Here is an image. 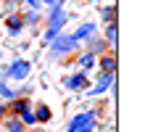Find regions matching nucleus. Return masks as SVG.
Segmentation results:
<instances>
[{
  "mask_svg": "<svg viewBox=\"0 0 153 132\" xmlns=\"http://www.w3.org/2000/svg\"><path fill=\"white\" fill-rule=\"evenodd\" d=\"M32 11H40V8H45V5H56V0H29Z\"/></svg>",
  "mask_w": 153,
  "mask_h": 132,
  "instance_id": "dca6fc26",
  "label": "nucleus"
},
{
  "mask_svg": "<svg viewBox=\"0 0 153 132\" xmlns=\"http://www.w3.org/2000/svg\"><path fill=\"white\" fill-rule=\"evenodd\" d=\"M32 114H34V122H40V124H45V122H50V116H53V111L48 108L45 103H37V108H34Z\"/></svg>",
  "mask_w": 153,
  "mask_h": 132,
  "instance_id": "0eeeda50",
  "label": "nucleus"
},
{
  "mask_svg": "<svg viewBox=\"0 0 153 132\" xmlns=\"http://www.w3.org/2000/svg\"><path fill=\"white\" fill-rule=\"evenodd\" d=\"M98 66H100V72L106 74H116V56L111 53V56H100V61H95Z\"/></svg>",
  "mask_w": 153,
  "mask_h": 132,
  "instance_id": "39448f33",
  "label": "nucleus"
},
{
  "mask_svg": "<svg viewBox=\"0 0 153 132\" xmlns=\"http://www.w3.org/2000/svg\"><path fill=\"white\" fill-rule=\"evenodd\" d=\"M21 19H24V24H37L40 21V11H29V13L21 16Z\"/></svg>",
  "mask_w": 153,
  "mask_h": 132,
  "instance_id": "f3484780",
  "label": "nucleus"
},
{
  "mask_svg": "<svg viewBox=\"0 0 153 132\" xmlns=\"http://www.w3.org/2000/svg\"><path fill=\"white\" fill-rule=\"evenodd\" d=\"M114 85V74H106V72H100V77H98V82L92 85V87H87L92 92V95H100V92H106L108 87Z\"/></svg>",
  "mask_w": 153,
  "mask_h": 132,
  "instance_id": "20e7f679",
  "label": "nucleus"
},
{
  "mask_svg": "<svg viewBox=\"0 0 153 132\" xmlns=\"http://www.w3.org/2000/svg\"><path fill=\"white\" fill-rule=\"evenodd\" d=\"M76 45L79 43H76L71 34H63V37H58V40L53 43V53H71Z\"/></svg>",
  "mask_w": 153,
  "mask_h": 132,
  "instance_id": "f03ea898",
  "label": "nucleus"
},
{
  "mask_svg": "<svg viewBox=\"0 0 153 132\" xmlns=\"http://www.w3.org/2000/svg\"><path fill=\"white\" fill-rule=\"evenodd\" d=\"M8 124V132H24V124H21V119L16 116V119H11V122H5Z\"/></svg>",
  "mask_w": 153,
  "mask_h": 132,
  "instance_id": "2eb2a0df",
  "label": "nucleus"
},
{
  "mask_svg": "<svg viewBox=\"0 0 153 132\" xmlns=\"http://www.w3.org/2000/svg\"><path fill=\"white\" fill-rule=\"evenodd\" d=\"M3 116H5V106H0V122H3Z\"/></svg>",
  "mask_w": 153,
  "mask_h": 132,
  "instance_id": "4be33fe9",
  "label": "nucleus"
},
{
  "mask_svg": "<svg viewBox=\"0 0 153 132\" xmlns=\"http://www.w3.org/2000/svg\"><path fill=\"white\" fill-rule=\"evenodd\" d=\"M100 16H103V21L114 24V21H116V8H114V5H108V8H100Z\"/></svg>",
  "mask_w": 153,
  "mask_h": 132,
  "instance_id": "ddd939ff",
  "label": "nucleus"
},
{
  "mask_svg": "<svg viewBox=\"0 0 153 132\" xmlns=\"http://www.w3.org/2000/svg\"><path fill=\"white\" fill-rule=\"evenodd\" d=\"M48 24H50L53 29H61L63 24H66V16H63L61 5H53V13H50V19H48Z\"/></svg>",
  "mask_w": 153,
  "mask_h": 132,
  "instance_id": "423d86ee",
  "label": "nucleus"
},
{
  "mask_svg": "<svg viewBox=\"0 0 153 132\" xmlns=\"http://www.w3.org/2000/svg\"><path fill=\"white\" fill-rule=\"evenodd\" d=\"M90 34H95V24H82V27H79V29H76L74 34H71V37H74L76 43H85V40H87Z\"/></svg>",
  "mask_w": 153,
  "mask_h": 132,
  "instance_id": "1a4fd4ad",
  "label": "nucleus"
},
{
  "mask_svg": "<svg viewBox=\"0 0 153 132\" xmlns=\"http://www.w3.org/2000/svg\"><path fill=\"white\" fill-rule=\"evenodd\" d=\"M19 119H21V124H34V114H32L29 108H27V111H21Z\"/></svg>",
  "mask_w": 153,
  "mask_h": 132,
  "instance_id": "a211bd4d",
  "label": "nucleus"
},
{
  "mask_svg": "<svg viewBox=\"0 0 153 132\" xmlns=\"http://www.w3.org/2000/svg\"><path fill=\"white\" fill-rule=\"evenodd\" d=\"M95 61H98V56H92V53H85V56L79 58V66H82V72L92 69V66H95Z\"/></svg>",
  "mask_w": 153,
  "mask_h": 132,
  "instance_id": "f8f14e48",
  "label": "nucleus"
},
{
  "mask_svg": "<svg viewBox=\"0 0 153 132\" xmlns=\"http://www.w3.org/2000/svg\"><path fill=\"white\" fill-rule=\"evenodd\" d=\"M90 40H92V43L87 45V48H90V53H92V56L103 53V48H106V40H100V37H92V34H90Z\"/></svg>",
  "mask_w": 153,
  "mask_h": 132,
  "instance_id": "9b49d317",
  "label": "nucleus"
},
{
  "mask_svg": "<svg viewBox=\"0 0 153 132\" xmlns=\"http://www.w3.org/2000/svg\"><path fill=\"white\" fill-rule=\"evenodd\" d=\"M29 61H13L11 66H8V77L16 79V82H21V79H27V74H29Z\"/></svg>",
  "mask_w": 153,
  "mask_h": 132,
  "instance_id": "f257e3e1",
  "label": "nucleus"
},
{
  "mask_svg": "<svg viewBox=\"0 0 153 132\" xmlns=\"http://www.w3.org/2000/svg\"><path fill=\"white\" fill-rule=\"evenodd\" d=\"M16 3H21V0H11V5H16Z\"/></svg>",
  "mask_w": 153,
  "mask_h": 132,
  "instance_id": "5701e85b",
  "label": "nucleus"
},
{
  "mask_svg": "<svg viewBox=\"0 0 153 132\" xmlns=\"http://www.w3.org/2000/svg\"><path fill=\"white\" fill-rule=\"evenodd\" d=\"M92 124H85V127H76V130H66V132H90Z\"/></svg>",
  "mask_w": 153,
  "mask_h": 132,
  "instance_id": "412c9836",
  "label": "nucleus"
},
{
  "mask_svg": "<svg viewBox=\"0 0 153 132\" xmlns=\"http://www.w3.org/2000/svg\"><path fill=\"white\" fill-rule=\"evenodd\" d=\"M58 34V29H53V27H48V32H45V43H53V37Z\"/></svg>",
  "mask_w": 153,
  "mask_h": 132,
  "instance_id": "aec40b11",
  "label": "nucleus"
},
{
  "mask_svg": "<svg viewBox=\"0 0 153 132\" xmlns=\"http://www.w3.org/2000/svg\"><path fill=\"white\" fill-rule=\"evenodd\" d=\"M29 106H32V101H27V98H13V103H11V111L19 116V114H21V111H27Z\"/></svg>",
  "mask_w": 153,
  "mask_h": 132,
  "instance_id": "9d476101",
  "label": "nucleus"
},
{
  "mask_svg": "<svg viewBox=\"0 0 153 132\" xmlns=\"http://www.w3.org/2000/svg\"><path fill=\"white\" fill-rule=\"evenodd\" d=\"M106 45H116V21L114 24H108V29H106Z\"/></svg>",
  "mask_w": 153,
  "mask_h": 132,
  "instance_id": "4468645a",
  "label": "nucleus"
},
{
  "mask_svg": "<svg viewBox=\"0 0 153 132\" xmlns=\"http://www.w3.org/2000/svg\"><path fill=\"white\" fill-rule=\"evenodd\" d=\"M63 85H66L69 90H87V87H90V82H87V74H85V72L74 74V77H66V79H63Z\"/></svg>",
  "mask_w": 153,
  "mask_h": 132,
  "instance_id": "7ed1b4c3",
  "label": "nucleus"
},
{
  "mask_svg": "<svg viewBox=\"0 0 153 132\" xmlns=\"http://www.w3.org/2000/svg\"><path fill=\"white\" fill-rule=\"evenodd\" d=\"M0 95H3V98H11V101L16 98V92H13V90H8L5 85H3V82H0Z\"/></svg>",
  "mask_w": 153,
  "mask_h": 132,
  "instance_id": "6ab92c4d",
  "label": "nucleus"
},
{
  "mask_svg": "<svg viewBox=\"0 0 153 132\" xmlns=\"http://www.w3.org/2000/svg\"><path fill=\"white\" fill-rule=\"evenodd\" d=\"M5 24H8V32H11V34H16V32H21L24 29V19H21V16L19 13H11V16H5Z\"/></svg>",
  "mask_w": 153,
  "mask_h": 132,
  "instance_id": "6e6552de",
  "label": "nucleus"
}]
</instances>
